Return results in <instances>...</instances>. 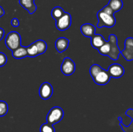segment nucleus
Masks as SVG:
<instances>
[{
	"label": "nucleus",
	"mask_w": 133,
	"mask_h": 132,
	"mask_svg": "<svg viewBox=\"0 0 133 132\" xmlns=\"http://www.w3.org/2000/svg\"><path fill=\"white\" fill-rule=\"evenodd\" d=\"M99 54L109 56L113 60H117L121 54V50L118 45V38L115 34H110L109 40L98 49Z\"/></svg>",
	"instance_id": "f257e3e1"
},
{
	"label": "nucleus",
	"mask_w": 133,
	"mask_h": 132,
	"mask_svg": "<svg viewBox=\"0 0 133 132\" xmlns=\"http://www.w3.org/2000/svg\"><path fill=\"white\" fill-rule=\"evenodd\" d=\"M97 17L98 19L97 27L98 28H102L104 27L111 28L114 27L116 23L114 14H107L102 10H100L97 13Z\"/></svg>",
	"instance_id": "f03ea898"
},
{
	"label": "nucleus",
	"mask_w": 133,
	"mask_h": 132,
	"mask_svg": "<svg viewBox=\"0 0 133 132\" xmlns=\"http://www.w3.org/2000/svg\"><path fill=\"white\" fill-rule=\"evenodd\" d=\"M21 36L18 32L12 31L9 32L5 38V45L10 50H14L21 46Z\"/></svg>",
	"instance_id": "7ed1b4c3"
},
{
	"label": "nucleus",
	"mask_w": 133,
	"mask_h": 132,
	"mask_svg": "<svg viewBox=\"0 0 133 132\" xmlns=\"http://www.w3.org/2000/svg\"><path fill=\"white\" fill-rule=\"evenodd\" d=\"M64 116V111L61 107L55 106L49 110L46 117L47 123L54 125L61 121Z\"/></svg>",
	"instance_id": "20e7f679"
},
{
	"label": "nucleus",
	"mask_w": 133,
	"mask_h": 132,
	"mask_svg": "<svg viewBox=\"0 0 133 132\" xmlns=\"http://www.w3.org/2000/svg\"><path fill=\"white\" fill-rule=\"evenodd\" d=\"M55 21V26L58 31H66L71 25V16L68 12H65L64 15Z\"/></svg>",
	"instance_id": "39448f33"
},
{
	"label": "nucleus",
	"mask_w": 133,
	"mask_h": 132,
	"mask_svg": "<svg viewBox=\"0 0 133 132\" xmlns=\"http://www.w3.org/2000/svg\"><path fill=\"white\" fill-rule=\"evenodd\" d=\"M61 72L66 76H70L75 71V63L70 58L66 57L63 60L61 66Z\"/></svg>",
	"instance_id": "423d86ee"
},
{
	"label": "nucleus",
	"mask_w": 133,
	"mask_h": 132,
	"mask_svg": "<svg viewBox=\"0 0 133 132\" xmlns=\"http://www.w3.org/2000/svg\"><path fill=\"white\" fill-rule=\"evenodd\" d=\"M121 54L127 61L133 60V38L129 37L125 40V49Z\"/></svg>",
	"instance_id": "0eeeda50"
},
{
	"label": "nucleus",
	"mask_w": 133,
	"mask_h": 132,
	"mask_svg": "<svg viewBox=\"0 0 133 132\" xmlns=\"http://www.w3.org/2000/svg\"><path fill=\"white\" fill-rule=\"evenodd\" d=\"M110 78L111 77L108 71L102 68V69L93 78V80L94 82L97 85H104L109 82Z\"/></svg>",
	"instance_id": "6e6552de"
},
{
	"label": "nucleus",
	"mask_w": 133,
	"mask_h": 132,
	"mask_svg": "<svg viewBox=\"0 0 133 132\" xmlns=\"http://www.w3.org/2000/svg\"><path fill=\"white\" fill-rule=\"evenodd\" d=\"M39 95L43 100H48L51 97L53 93V89L51 84L49 82H44L39 88Z\"/></svg>",
	"instance_id": "1a4fd4ad"
},
{
	"label": "nucleus",
	"mask_w": 133,
	"mask_h": 132,
	"mask_svg": "<svg viewBox=\"0 0 133 132\" xmlns=\"http://www.w3.org/2000/svg\"><path fill=\"white\" fill-rule=\"evenodd\" d=\"M108 72L111 78H119L124 75L125 69L122 65L119 63H113L109 66Z\"/></svg>",
	"instance_id": "9d476101"
},
{
	"label": "nucleus",
	"mask_w": 133,
	"mask_h": 132,
	"mask_svg": "<svg viewBox=\"0 0 133 132\" xmlns=\"http://www.w3.org/2000/svg\"><path fill=\"white\" fill-rule=\"evenodd\" d=\"M125 115H127L128 116L131 117V119H132V122L130 124V125L129 126H125V124H123V121H122V117H118V120H119V126H121L122 129H123V131L124 132H133V109H132L130 108L126 111Z\"/></svg>",
	"instance_id": "9b49d317"
},
{
	"label": "nucleus",
	"mask_w": 133,
	"mask_h": 132,
	"mask_svg": "<svg viewBox=\"0 0 133 132\" xmlns=\"http://www.w3.org/2000/svg\"><path fill=\"white\" fill-rule=\"evenodd\" d=\"M81 32L84 36L88 38H92L96 32V28L94 25L90 23H84L81 27Z\"/></svg>",
	"instance_id": "f8f14e48"
},
{
	"label": "nucleus",
	"mask_w": 133,
	"mask_h": 132,
	"mask_svg": "<svg viewBox=\"0 0 133 132\" xmlns=\"http://www.w3.org/2000/svg\"><path fill=\"white\" fill-rule=\"evenodd\" d=\"M70 41L68 38L64 37H61L57 39L55 41V48L58 53H61L64 52L69 46Z\"/></svg>",
	"instance_id": "ddd939ff"
},
{
	"label": "nucleus",
	"mask_w": 133,
	"mask_h": 132,
	"mask_svg": "<svg viewBox=\"0 0 133 132\" xmlns=\"http://www.w3.org/2000/svg\"><path fill=\"white\" fill-rule=\"evenodd\" d=\"M21 6L28 11L30 14H32L36 12L37 7L35 3V0H19Z\"/></svg>",
	"instance_id": "4468645a"
},
{
	"label": "nucleus",
	"mask_w": 133,
	"mask_h": 132,
	"mask_svg": "<svg viewBox=\"0 0 133 132\" xmlns=\"http://www.w3.org/2000/svg\"><path fill=\"white\" fill-rule=\"evenodd\" d=\"M90 38L91 45L92 46V47L97 49V50L106 42V40H105V38L103 37L102 35L99 34H95Z\"/></svg>",
	"instance_id": "2eb2a0df"
},
{
	"label": "nucleus",
	"mask_w": 133,
	"mask_h": 132,
	"mask_svg": "<svg viewBox=\"0 0 133 132\" xmlns=\"http://www.w3.org/2000/svg\"><path fill=\"white\" fill-rule=\"evenodd\" d=\"M12 56L16 59H22L28 56L27 51V47L19 46V47L12 50Z\"/></svg>",
	"instance_id": "dca6fc26"
},
{
	"label": "nucleus",
	"mask_w": 133,
	"mask_h": 132,
	"mask_svg": "<svg viewBox=\"0 0 133 132\" xmlns=\"http://www.w3.org/2000/svg\"><path fill=\"white\" fill-rule=\"evenodd\" d=\"M108 5L115 13L122 9L123 3L122 0H110Z\"/></svg>",
	"instance_id": "f3484780"
},
{
	"label": "nucleus",
	"mask_w": 133,
	"mask_h": 132,
	"mask_svg": "<svg viewBox=\"0 0 133 132\" xmlns=\"http://www.w3.org/2000/svg\"><path fill=\"white\" fill-rule=\"evenodd\" d=\"M35 43L37 47L38 52V55L42 54L46 51L47 48H48V45L46 42L42 40H38L35 41Z\"/></svg>",
	"instance_id": "a211bd4d"
},
{
	"label": "nucleus",
	"mask_w": 133,
	"mask_h": 132,
	"mask_svg": "<svg viewBox=\"0 0 133 132\" xmlns=\"http://www.w3.org/2000/svg\"><path fill=\"white\" fill-rule=\"evenodd\" d=\"M65 12L64 11L63 9L61 6H55L52 9L51 16L55 21L59 19L60 18L64 15Z\"/></svg>",
	"instance_id": "6ab92c4d"
},
{
	"label": "nucleus",
	"mask_w": 133,
	"mask_h": 132,
	"mask_svg": "<svg viewBox=\"0 0 133 132\" xmlns=\"http://www.w3.org/2000/svg\"><path fill=\"white\" fill-rule=\"evenodd\" d=\"M27 55H28L29 57L33 58V57H36L38 56V52L37 47H36L35 42H33L31 45H29L28 47H27Z\"/></svg>",
	"instance_id": "aec40b11"
},
{
	"label": "nucleus",
	"mask_w": 133,
	"mask_h": 132,
	"mask_svg": "<svg viewBox=\"0 0 133 132\" xmlns=\"http://www.w3.org/2000/svg\"><path fill=\"white\" fill-rule=\"evenodd\" d=\"M40 132H55L54 127L53 125L48 124V123H44L40 126Z\"/></svg>",
	"instance_id": "412c9836"
},
{
	"label": "nucleus",
	"mask_w": 133,
	"mask_h": 132,
	"mask_svg": "<svg viewBox=\"0 0 133 132\" xmlns=\"http://www.w3.org/2000/svg\"><path fill=\"white\" fill-rule=\"evenodd\" d=\"M9 110L8 104L5 101L0 100V116H3L6 115Z\"/></svg>",
	"instance_id": "4be33fe9"
},
{
	"label": "nucleus",
	"mask_w": 133,
	"mask_h": 132,
	"mask_svg": "<svg viewBox=\"0 0 133 132\" xmlns=\"http://www.w3.org/2000/svg\"><path fill=\"white\" fill-rule=\"evenodd\" d=\"M102 69V67L98 64H93L90 68V74L91 76L93 78Z\"/></svg>",
	"instance_id": "5701e85b"
},
{
	"label": "nucleus",
	"mask_w": 133,
	"mask_h": 132,
	"mask_svg": "<svg viewBox=\"0 0 133 132\" xmlns=\"http://www.w3.org/2000/svg\"><path fill=\"white\" fill-rule=\"evenodd\" d=\"M6 62H7V57H6V54L0 52V67H3L5 65Z\"/></svg>",
	"instance_id": "b1692460"
},
{
	"label": "nucleus",
	"mask_w": 133,
	"mask_h": 132,
	"mask_svg": "<svg viewBox=\"0 0 133 132\" xmlns=\"http://www.w3.org/2000/svg\"><path fill=\"white\" fill-rule=\"evenodd\" d=\"M101 10H103V12H105L107 13V14H114V11H113L112 10L111 8L110 7V6H109V5H106L105 6H104L103 8Z\"/></svg>",
	"instance_id": "393cba45"
},
{
	"label": "nucleus",
	"mask_w": 133,
	"mask_h": 132,
	"mask_svg": "<svg viewBox=\"0 0 133 132\" xmlns=\"http://www.w3.org/2000/svg\"><path fill=\"white\" fill-rule=\"evenodd\" d=\"M11 25L14 27H18L19 25V21L17 18H14L11 21Z\"/></svg>",
	"instance_id": "a878e982"
},
{
	"label": "nucleus",
	"mask_w": 133,
	"mask_h": 132,
	"mask_svg": "<svg viewBox=\"0 0 133 132\" xmlns=\"http://www.w3.org/2000/svg\"><path fill=\"white\" fill-rule=\"evenodd\" d=\"M4 34H5V31H4V30L2 28L0 27V41L3 39V38L4 36Z\"/></svg>",
	"instance_id": "bb28decb"
},
{
	"label": "nucleus",
	"mask_w": 133,
	"mask_h": 132,
	"mask_svg": "<svg viewBox=\"0 0 133 132\" xmlns=\"http://www.w3.org/2000/svg\"><path fill=\"white\" fill-rule=\"evenodd\" d=\"M4 14H5V10H3V9L1 6H0V18L2 17Z\"/></svg>",
	"instance_id": "cd10ccee"
}]
</instances>
